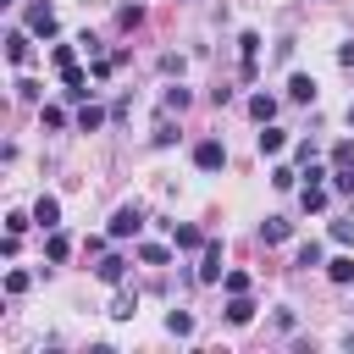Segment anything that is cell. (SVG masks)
I'll use <instances>...</instances> for the list:
<instances>
[{
    "instance_id": "8992f818",
    "label": "cell",
    "mask_w": 354,
    "mask_h": 354,
    "mask_svg": "<svg viewBox=\"0 0 354 354\" xmlns=\"http://www.w3.org/2000/svg\"><path fill=\"white\" fill-rule=\"evenodd\" d=\"M199 282H221V243H216V238L205 243V266H199Z\"/></svg>"
},
{
    "instance_id": "e0dca14e",
    "label": "cell",
    "mask_w": 354,
    "mask_h": 354,
    "mask_svg": "<svg viewBox=\"0 0 354 354\" xmlns=\"http://www.w3.org/2000/svg\"><path fill=\"white\" fill-rule=\"evenodd\" d=\"M100 122H105V111H100V105H83V111H77V127H83V133H94Z\"/></svg>"
},
{
    "instance_id": "cb8c5ba5",
    "label": "cell",
    "mask_w": 354,
    "mask_h": 354,
    "mask_svg": "<svg viewBox=\"0 0 354 354\" xmlns=\"http://www.w3.org/2000/svg\"><path fill=\"white\" fill-rule=\"evenodd\" d=\"M133 310H138V299H127V293H122V299H116V304H111V315H116V321H127V315H133Z\"/></svg>"
},
{
    "instance_id": "2e32d148",
    "label": "cell",
    "mask_w": 354,
    "mask_h": 354,
    "mask_svg": "<svg viewBox=\"0 0 354 354\" xmlns=\"http://www.w3.org/2000/svg\"><path fill=\"white\" fill-rule=\"evenodd\" d=\"M326 277H332V282H354V260H348V254H337V260L326 266Z\"/></svg>"
},
{
    "instance_id": "7402d4cb",
    "label": "cell",
    "mask_w": 354,
    "mask_h": 354,
    "mask_svg": "<svg viewBox=\"0 0 354 354\" xmlns=\"http://www.w3.org/2000/svg\"><path fill=\"white\" fill-rule=\"evenodd\" d=\"M183 105H188V88L171 83V88H166V111H183Z\"/></svg>"
},
{
    "instance_id": "8fae6325",
    "label": "cell",
    "mask_w": 354,
    "mask_h": 354,
    "mask_svg": "<svg viewBox=\"0 0 354 354\" xmlns=\"http://www.w3.org/2000/svg\"><path fill=\"white\" fill-rule=\"evenodd\" d=\"M282 144H288V133L266 122V133H260V155H282Z\"/></svg>"
},
{
    "instance_id": "484cf974",
    "label": "cell",
    "mask_w": 354,
    "mask_h": 354,
    "mask_svg": "<svg viewBox=\"0 0 354 354\" xmlns=\"http://www.w3.org/2000/svg\"><path fill=\"white\" fill-rule=\"evenodd\" d=\"M348 127H354V100H348Z\"/></svg>"
},
{
    "instance_id": "9c48e42d",
    "label": "cell",
    "mask_w": 354,
    "mask_h": 354,
    "mask_svg": "<svg viewBox=\"0 0 354 354\" xmlns=\"http://www.w3.org/2000/svg\"><path fill=\"white\" fill-rule=\"evenodd\" d=\"M227 321H232V326H249V321H254V304H249L243 293H232V304H227Z\"/></svg>"
},
{
    "instance_id": "4fadbf2b",
    "label": "cell",
    "mask_w": 354,
    "mask_h": 354,
    "mask_svg": "<svg viewBox=\"0 0 354 354\" xmlns=\"http://www.w3.org/2000/svg\"><path fill=\"white\" fill-rule=\"evenodd\" d=\"M166 332H171V337H188V332H194V315H188V310H171V315H166Z\"/></svg>"
},
{
    "instance_id": "5b68a950",
    "label": "cell",
    "mask_w": 354,
    "mask_h": 354,
    "mask_svg": "<svg viewBox=\"0 0 354 354\" xmlns=\"http://www.w3.org/2000/svg\"><path fill=\"white\" fill-rule=\"evenodd\" d=\"M166 232H171V243H177V249H199V243H205V232H199V227H188V221H183V227H177V221H166Z\"/></svg>"
},
{
    "instance_id": "ffe728a7",
    "label": "cell",
    "mask_w": 354,
    "mask_h": 354,
    "mask_svg": "<svg viewBox=\"0 0 354 354\" xmlns=\"http://www.w3.org/2000/svg\"><path fill=\"white\" fill-rule=\"evenodd\" d=\"M138 260H144V266H166V249H160V243H144Z\"/></svg>"
},
{
    "instance_id": "52a82bcc",
    "label": "cell",
    "mask_w": 354,
    "mask_h": 354,
    "mask_svg": "<svg viewBox=\"0 0 354 354\" xmlns=\"http://www.w3.org/2000/svg\"><path fill=\"white\" fill-rule=\"evenodd\" d=\"M6 55H11V66H28V55H33L28 33H11V39H6Z\"/></svg>"
},
{
    "instance_id": "6da1fadb",
    "label": "cell",
    "mask_w": 354,
    "mask_h": 354,
    "mask_svg": "<svg viewBox=\"0 0 354 354\" xmlns=\"http://www.w3.org/2000/svg\"><path fill=\"white\" fill-rule=\"evenodd\" d=\"M194 166H199V171H221V166H227V144H221V138L194 144Z\"/></svg>"
},
{
    "instance_id": "5bb4252c",
    "label": "cell",
    "mask_w": 354,
    "mask_h": 354,
    "mask_svg": "<svg viewBox=\"0 0 354 354\" xmlns=\"http://www.w3.org/2000/svg\"><path fill=\"white\" fill-rule=\"evenodd\" d=\"M299 199H304V210H326V188H321V183H304Z\"/></svg>"
},
{
    "instance_id": "30bf717a",
    "label": "cell",
    "mask_w": 354,
    "mask_h": 354,
    "mask_svg": "<svg viewBox=\"0 0 354 354\" xmlns=\"http://www.w3.org/2000/svg\"><path fill=\"white\" fill-rule=\"evenodd\" d=\"M249 116H254V122L266 127V122L277 116V100H271V94H254V100H249Z\"/></svg>"
},
{
    "instance_id": "7a4b0ae2",
    "label": "cell",
    "mask_w": 354,
    "mask_h": 354,
    "mask_svg": "<svg viewBox=\"0 0 354 354\" xmlns=\"http://www.w3.org/2000/svg\"><path fill=\"white\" fill-rule=\"evenodd\" d=\"M138 227H144V210H138V205H122V210L111 216V238H133Z\"/></svg>"
},
{
    "instance_id": "9a60e30c",
    "label": "cell",
    "mask_w": 354,
    "mask_h": 354,
    "mask_svg": "<svg viewBox=\"0 0 354 354\" xmlns=\"http://www.w3.org/2000/svg\"><path fill=\"white\" fill-rule=\"evenodd\" d=\"M122 271H127V260H122V254L100 260V282H122Z\"/></svg>"
},
{
    "instance_id": "603a6c76",
    "label": "cell",
    "mask_w": 354,
    "mask_h": 354,
    "mask_svg": "<svg viewBox=\"0 0 354 354\" xmlns=\"http://www.w3.org/2000/svg\"><path fill=\"white\" fill-rule=\"evenodd\" d=\"M332 243H354V221H332Z\"/></svg>"
},
{
    "instance_id": "ba28073f",
    "label": "cell",
    "mask_w": 354,
    "mask_h": 354,
    "mask_svg": "<svg viewBox=\"0 0 354 354\" xmlns=\"http://www.w3.org/2000/svg\"><path fill=\"white\" fill-rule=\"evenodd\" d=\"M288 94H293L299 105H310V100H315V77H304V72H293V77H288Z\"/></svg>"
},
{
    "instance_id": "3957f363",
    "label": "cell",
    "mask_w": 354,
    "mask_h": 354,
    "mask_svg": "<svg viewBox=\"0 0 354 354\" xmlns=\"http://www.w3.org/2000/svg\"><path fill=\"white\" fill-rule=\"evenodd\" d=\"M33 221H39L44 232H55V227H61V199H50V194H39V205H33Z\"/></svg>"
},
{
    "instance_id": "ac0fdd59",
    "label": "cell",
    "mask_w": 354,
    "mask_h": 354,
    "mask_svg": "<svg viewBox=\"0 0 354 354\" xmlns=\"http://www.w3.org/2000/svg\"><path fill=\"white\" fill-rule=\"evenodd\" d=\"M221 288H227V293H249V271H227Z\"/></svg>"
},
{
    "instance_id": "7c38bea8",
    "label": "cell",
    "mask_w": 354,
    "mask_h": 354,
    "mask_svg": "<svg viewBox=\"0 0 354 354\" xmlns=\"http://www.w3.org/2000/svg\"><path fill=\"white\" fill-rule=\"evenodd\" d=\"M288 232H293V227H288L282 216H266V221H260V238H266V243H282Z\"/></svg>"
},
{
    "instance_id": "d4e9b609",
    "label": "cell",
    "mask_w": 354,
    "mask_h": 354,
    "mask_svg": "<svg viewBox=\"0 0 354 354\" xmlns=\"http://www.w3.org/2000/svg\"><path fill=\"white\" fill-rule=\"evenodd\" d=\"M299 266H321V243H304L299 249Z\"/></svg>"
},
{
    "instance_id": "277c9868",
    "label": "cell",
    "mask_w": 354,
    "mask_h": 354,
    "mask_svg": "<svg viewBox=\"0 0 354 354\" xmlns=\"http://www.w3.org/2000/svg\"><path fill=\"white\" fill-rule=\"evenodd\" d=\"M28 33L50 39V33H55V11H50V6H33V11H28Z\"/></svg>"
},
{
    "instance_id": "44dd1931",
    "label": "cell",
    "mask_w": 354,
    "mask_h": 354,
    "mask_svg": "<svg viewBox=\"0 0 354 354\" xmlns=\"http://www.w3.org/2000/svg\"><path fill=\"white\" fill-rule=\"evenodd\" d=\"M332 166H354V144H348V138L332 144Z\"/></svg>"
},
{
    "instance_id": "d6986e66",
    "label": "cell",
    "mask_w": 354,
    "mask_h": 354,
    "mask_svg": "<svg viewBox=\"0 0 354 354\" xmlns=\"http://www.w3.org/2000/svg\"><path fill=\"white\" fill-rule=\"evenodd\" d=\"M66 249H72V243H66L61 232H50V243H44V254H50V260H66Z\"/></svg>"
}]
</instances>
